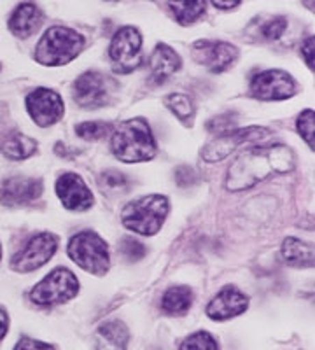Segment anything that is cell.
I'll use <instances>...</instances> for the list:
<instances>
[{"instance_id":"cell-27","label":"cell","mask_w":315,"mask_h":350,"mask_svg":"<svg viewBox=\"0 0 315 350\" xmlns=\"http://www.w3.org/2000/svg\"><path fill=\"white\" fill-rule=\"evenodd\" d=\"M100 186L104 187L105 191L111 193H123L130 186V179L126 175L118 170H107L100 177Z\"/></svg>"},{"instance_id":"cell-18","label":"cell","mask_w":315,"mask_h":350,"mask_svg":"<svg viewBox=\"0 0 315 350\" xmlns=\"http://www.w3.org/2000/svg\"><path fill=\"white\" fill-rule=\"evenodd\" d=\"M130 331L121 321H107L93 334L95 350H128Z\"/></svg>"},{"instance_id":"cell-12","label":"cell","mask_w":315,"mask_h":350,"mask_svg":"<svg viewBox=\"0 0 315 350\" xmlns=\"http://www.w3.org/2000/svg\"><path fill=\"white\" fill-rule=\"evenodd\" d=\"M296 90V81L284 70H264L251 81V95L260 100L291 98Z\"/></svg>"},{"instance_id":"cell-24","label":"cell","mask_w":315,"mask_h":350,"mask_svg":"<svg viewBox=\"0 0 315 350\" xmlns=\"http://www.w3.org/2000/svg\"><path fill=\"white\" fill-rule=\"evenodd\" d=\"M112 124L105 123V121H86L76 126V133L84 140H98L104 139L107 133L112 131Z\"/></svg>"},{"instance_id":"cell-38","label":"cell","mask_w":315,"mask_h":350,"mask_svg":"<svg viewBox=\"0 0 315 350\" xmlns=\"http://www.w3.org/2000/svg\"><path fill=\"white\" fill-rule=\"evenodd\" d=\"M0 258H2V249H0Z\"/></svg>"},{"instance_id":"cell-25","label":"cell","mask_w":315,"mask_h":350,"mask_svg":"<svg viewBox=\"0 0 315 350\" xmlns=\"http://www.w3.org/2000/svg\"><path fill=\"white\" fill-rule=\"evenodd\" d=\"M179 350H219L217 340L207 331H196L184 340Z\"/></svg>"},{"instance_id":"cell-8","label":"cell","mask_w":315,"mask_h":350,"mask_svg":"<svg viewBox=\"0 0 315 350\" xmlns=\"http://www.w3.org/2000/svg\"><path fill=\"white\" fill-rule=\"evenodd\" d=\"M114 81L100 72H84L74 83V100L84 109H98L109 104Z\"/></svg>"},{"instance_id":"cell-29","label":"cell","mask_w":315,"mask_h":350,"mask_svg":"<svg viewBox=\"0 0 315 350\" xmlns=\"http://www.w3.org/2000/svg\"><path fill=\"white\" fill-rule=\"evenodd\" d=\"M286 27H288V21H286V18L271 16V18H268L263 25H261V36H263L266 40H275L282 36L284 30H286Z\"/></svg>"},{"instance_id":"cell-15","label":"cell","mask_w":315,"mask_h":350,"mask_svg":"<svg viewBox=\"0 0 315 350\" xmlns=\"http://www.w3.org/2000/svg\"><path fill=\"white\" fill-rule=\"evenodd\" d=\"M56 195L68 211L83 212L93 205V195L77 174H64L56 180Z\"/></svg>"},{"instance_id":"cell-20","label":"cell","mask_w":315,"mask_h":350,"mask_svg":"<svg viewBox=\"0 0 315 350\" xmlns=\"http://www.w3.org/2000/svg\"><path fill=\"white\" fill-rule=\"evenodd\" d=\"M37 149V142L32 137H27L20 131H12L2 137L0 151L9 159H25L32 156Z\"/></svg>"},{"instance_id":"cell-33","label":"cell","mask_w":315,"mask_h":350,"mask_svg":"<svg viewBox=\"0 0 315 350\" xmlns=\"http://www.w3.org/2000/svg\"><path fill=\"white\" fill-rule=\"evenodd\" d=\"M301 55H303L305 64L308 65V68L314 70V36L307 37L305 42L301 44Z\"/></svg>"},{"instance_id":"cell-19","label":"cell","mask_w":315,"mask_h":350,"mask_svg":"<svg viewBox=\"0 0 315 350\" xmlns=\"http://www.w3.org/2000/svg\"><path fill=\"white\" fill-rule=\"evenodd\" d=\"M42 20H44V12L40 11V8H37L32 2H25L12 11L9 18V28L14 36L25 39L39 30Z\"/></svg>"},{"instance_id":"cell-22","label":"cell","mask_w":315,"mask_h":350,"mask_svg":"<svg viewBox=\"0 0 315 350\" xmlns=\"http://www.w3.org/2000/svg\"><path fill=\"white\" fill-rule=\"evenodd\" d=\"M284 261L295 268L314 267V247L298 239H286L282 243Z\"/></svg>"},{"instance_id":"cell-36","label":"cell","mask_w":315,"mask_h":350,"mask_svg":"<svg viewBox=\"0 0 315 350\" xmlns=\"http://www.w3.org/2000/svg\"><path fill=\"white\" fill-rule=\"evenodd\" d=\"M242 0H212V4L219 9H233L240 4Z\"/></svg>"},{"instance_id":"cell-30","label":"cell","mask_w":315,"mask_h":350,"mask_svg":"<svg viewBox=\"0 0 315 350\" xmlns=\"http://www.w3.org/2000/svg\"><path fill=\"white\" fill-rule=\"evenodd\" d=\"M120 251L121 254H123L124 259H128V261H140V259L144 258L146 256V247L144 243H140L139 240L135 239H123L121 240V245H120Z\"/></svg>"},{"instance_id":"cell-21","label":"cell","mask_w":315,"mask_h":350,"mask_svg":"<svg viewBox=\"0 0 315 350\" xmlns=\"http://www.w3.org/2000/svg\"><path fill=\"white\" fill-rule=\"evenodd\" d=\"M193 305V291L186 286H174L167 289L161 298V310L167 315L179 317L184 315Z\"/></svg>"},{"instance_id":"cell-26","label":"cell","mask_w":315,"mask_h":350,"mask_svg":"<svg viewBox=\"0 0 315 350\" xmlns=\"http://www.w3.org/2000/svg\"><path fill=\"white\" fill-rule=\"evenodd\" d=\"M165 105L182 121L189 120L193 116L191 98L182 95V93H172V95H168L167 98H165Z\"/></svg>"},{"instance_id":"cell-10","label":"cell","mask_w":315,"mask_h":350,"mask_svg":"<svg viewBox=\"0 0 315 350\" xmlns=\"http://www.w3.org/2000/svg\"><path fill=\"white\" fill-rule=\"evenodd\" d=\"M56 249H58V237L53 233H39L12 258L11 268L20 273L37 270L53 258Z\"/></svg>"},{"instance_id":"cell-11","label":"cell","mask_w":315,"mask_h":350,"mask_svg":"<svg viewBox=\"0 0 315 350\" xmlns=\"http://www.w3.org/2000/svg\"><path fill=\"white\" fill-rule=\"evenodd\" d=\"M27 111L36 124L42 128L51 126L64 116V100L53 90L37 88L27 95Z\"/></svg>"},{"instance_id":"cell-6","label":"cell","mask_w":315,"mask_h":350,"mask_svg":"<svg viewBox=\"0 0 315 350\" xmlns=\"http://www.w3.org/2000/svg\"><path fill=\"white\" fill-rule=\"evenodd\" d=\"M79 293V280L67 268H56L40 280L30 293V299L39 306H55L67 303Z\"/></svg>"},{"instance_id":"cell-3","label":"cell","mask_w":315,"mask_h":350,"mask_svg":"<svg viewBox=\"0 0 315 350\" xmlns=\"http://www.w3.org/2000/svg\"><path fill=\"white\" fill-rule=\"evenodd\" d=\"M83 48L84 37L76 30L67 27H51L40 37L33 58L37 64L46 67H58L70 64Z\"/></svg>"},{"instance_id":"cell-34","label":"cell","mask_w":315,"mask_h":350,"mask_svg":"<svg viewBox=\"0 0 315 350\" xmlns=\"http://www.w3.org/2000/svg\"><path fill=\"white\" fill-rule=\"evenodd\" d=\"M176 179L180 186H189L196 180V174L189 167H180L176 174Z\"/></svg>"},{"instance_id":"cell-37","label":"cell","mask_w":315,"mask_h":350,"mask_svg":"<svg viewBox=\"0 0 315 350\" xmlns=\"http://www.w3.org/2000/svg\"><path fill=\"white\" fill-rule=\"evenodd\" d=\"M305 5L307 9H314V0H305Z\"/></svg>"},{"instance_id":"cell-4","label":"cell","mask_w":315,"mask_h":350,"mask_svg":"<svg viewBox=\"0 0 315 350\" xmlns=\"http://www.w3.org/2000/svg\"><path fill=\"white\" fill-rule=\"evenodd\" d=\"M168 214V200L161 195H149L128 203L123 208L124 228L135 231L139 235L151 237L156 235L163 226L165 219Z\"/></svg>"},{"instance_id":"cell-28","label":"cell","mask_w":315,"mask_h":350,"mask_svg":"<svg viewBox=\"0 0 315 350\" xmlns=\"http://www.w3.org/2000/svg\"><path fill=\"white\" fill-rule=\"evenodd\" d=\"M296 128H298L299 135L308 144V148L314 149V111L312 109H307L299 114Z\"/></svg>"},{"instance_id":"cell-2","label":"cell","mask_w":315,"mask_h":350,"mask_svg":"<svg viewBox=\"0 0 315 350\" xmlns=\"http://www.w3.org/2000/svg\"><path fill=\"white\" fill-rule=\"evenodd\" d=\"M111 149L120 161L139 163L156 156V140L148 121L142 118L123 121L112 131Z\"/></svg>"},{"instance_id":"cell-16","label":"cell","mask_w":315,"mask_h":350,"mask_svg":"<svg viewBox=\"0 0 315 350\" xmlns=\"http://www.w3.org/2000/svg\"><path fill=\"white\" fill-rule=\"evenodd\" d=\"M42 195V183L33 177H11L0 187V202L4 205H25Z\"/></svg>"},{"instance_id":"cell-5","label":"cell","mask_w":315,"mask_h":350,"mask_svg":"<svg viewBox=\"0 0 315 350\" xmlns=\"http://www.w3.org/2000/svg\"><path fill=\"white\" fill-rule=\"evenodd\" d=\"M68 256L83 270L95 275H104L109 270V247L93 231H81L68 242Z\"/></svg>"},{"instance_id":"cell-7","label":"cell","mask_w":315,"mask_h":350,"mask_svg":"<svg viewBox=\"0 0 315 350\" xmlns=\"http://www.w3.org/2000/svg\"><path fill=\"white\" fill-rule=\"evenodd\" d=\"M112 65L118 74H130L142 64V36L135 27H123L112 37L109 48Z\"/></svg>"},{"instance_id":"cell-31","label":"cell","mask_w":315,"mask_h":350,"mask_svg":"<svg viewBox=\"0 0 315 350\" xmlns=\"http://www.w3.org/2000/svg\"><path fill=\"white\" fill-rule=\"evenodd\" d=\"M235 114H224V116H219V118H216V120L208 121L207 128L208 130H212L214 133H217V135H221V133H226V131H232V126L235 124Z\"/></svg>"},{"instance_id":"cell-32","label":"cell","mask_w":315,"mask_h":350,"mask_svg":"<svg viewBox=\"0 0 315 350\" xmlns=\"http://www.w3.org/2000/svg\"><path fill=\"white\" fill-rule=\"evenodd\" d=\"M14 350H55V347L49 345V343L39 342V340L23 336V338H20V342L16 343Z\"/></svg>"},{"instance_id":"cell-14","label":"cell","mask_w":315,"mask_h":350,"mask_svg":"<svg viewBox=\"0 0 315 350\" xmlns=\"http://www.w3.org/2000/svg\"><path fill=\"white\" fill-rule=\"evenodd\" d=\"M249 308V298L235 286H228L217 293L207 305V315L212 321L223 323L228 319L238 317Z\"/></svg>"},{"instance_id":"cell-17","label":"cell","mask_w":315,"mask_h":350,"mask_svg":"<svg viewBox=\"0 0 315 350\" xmlns=\"http://www.w3.org/2000/svg\"><path fill=\"white\" fill-rule=\"evenodd\" d=\"M180 56L167 44H158L149 60V77L151 83L163 84L180 68Z\"/></svg>"},{"instance_id":"cell-9","label":"cell","mask_w":315,"mask_h":350,"mask_svg":"<svg viewBox=\"0 0 315 350\" xmlns=\"http://www.w3.org/2000/svg\"><path fill=\"white\" fill-rule=\"evenodd\" d=\"M270 135V130L263 126H249L243 128V130H235V131H226V133H221L216 139L208 144L207 148L204 149L202 156H204L205 161L208 163H216L221 159L228 158L232 154L240 144H249V142H258V140H263Z\"/></svg>"},{"instance_id":"cell-35","label":"cell","mask_w":315,"mask_h":350,"mask_svg":"<svg viewBox=\"0 0 315 350\" xmlns=\"http://www.w3.org/2000/svg\"><path fill=\"white\" fill-rule=\"evenodd\" d=\"M8 329H9V317L8 314H5V310L0 308V342H2L5 334H8Z\"/></svg>"},{"instance_id":"cell-13","label":"cell","mask_w":315,"mask_h":350,"mask_svg":"<svg viewBox=\"0 0 315 350\" xmlns=\"http://www.w3.org/2000/svg\"><path fill=\"white\" fill-rule=\"evenodd\" d=\"M193 58L214 74H219L235 64L238 49L223 40H198L193 44Z\"/></svg>"},{"instance_id":"cell-23","label":"cell","mask_w":315,"mask_h":350,"mask_svg":"<svg viewBox=\"0 0 315 350\" xmlns=\"http://www.w3.org/2000/svg\"><path fill=\"white\" fill-rule=\"evenodd\" d=\"M170 11L180 25H191L205 12V0H168Z\"/></svg>"},{"instance_id":"cell-1","label":"cell","mask_w":315,"mask_h":350,"mask_svg":"<svg viewBox=\"0 0 315 350\" xmlns=\"http://www.w3.org/2000/svg\"><path fill=\"white\" fill-rule=\"evenodd\" d=\"M295 152L288 146H261L243 152L226 174L224 186L230 191L251 189L273 174H288L295 168Z\"/></svg>"}]
</instances>
